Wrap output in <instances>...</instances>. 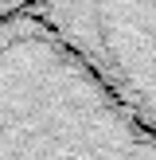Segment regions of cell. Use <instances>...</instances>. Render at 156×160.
<instances>
[{
    "label": "cell",
    "mask_w": 156,
    "mask_h": 160,
    "mask_svg": "<svg viewBox=\"0 0 156 160\" xmlns=\"http://www.w3.org/2000/svg\"><path fill=\"white\" fill-rule=\"evenodd\" d=\"M0 160H156V129L35 12L0 16Z\"/></svg>",
    "instance_id": "6da1fadb"
},
{
    "label": "cell",
    "mask_w": 156,
    "mask_h": 160,
    "mask_svg": "<svg viewBox=\"0 0 156 160\" xmlns=\"http://www.w3.org/2000/svg\"><path fill=\"white\" fill-rule=\"evenodd\" d=\"M31 12L156 129V0H43Z\"/></svg>",
    "instance_id": "7a4b0ae2"
},
{
    "label": "cell",
    "mask_w": 156,
    "mask_h": 160,
    "mask_svg": "<svg viewBox=\"0 0 156 160\" xmlns=\"http://www.w3.org/2000/svg\"><path fill=\"white\" fill-rule=\"evenodd\" d=\"M43 0H0V16H16V12H31Z\"/></svg>",
    "instance_id": "3957f363"
}]
</instances>
